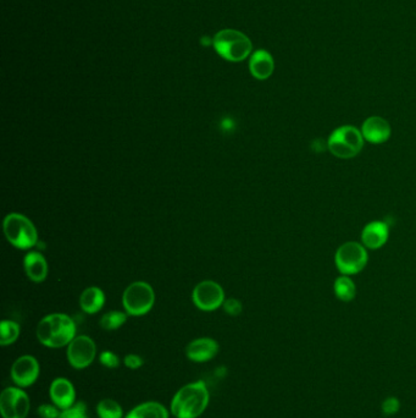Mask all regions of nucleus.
Wrapping results in <instances>:
<instances>
[{
    "label": "nucleus",
    "instance_id": "nucleus-1",
    "mask_svg": "<svg viewBox=\"0 0 416 418\" xmlns=\"http://www.w3.org/2000/svg\"><path fill=\"white\" fill-rule=\"evenodd\" d=\"M210 401L208 386L203 381L182 386L171 400V413L176 418H198Z\"/></svg>",
    "mask_w": 416,
    "mask_h": 418
},
{
    "label": "nucleus",
    "instance_id": "nucleus-2",
    "mask_svg": "<svg viewBox=\"0 0 416 418\" xmlns=\"http://www.w3.org/2000/svg\"><path fill=\"white\" fill-rule=\"evenodd\" d=\"M39 343L50 348H64L76 338V323L64 313H53L43 318L37 327Z\"/></svg>",
    "mask_w": 416,
    "mask_h": 418
},
{
    "label": "nucleus",
    "instance_id": "nucleus-3",
    "mask_svg": "<svg viewBox=\"0 0 416 418\" xmlns=\"http://www.w3.org/2000/svg\"><path fill=\"white\" fill-rule=\"evenodd\" d=\"M364 139L362 130L353 125H343L332 131L327 139V147L333 156L340 159H351L363 150Z\"/></svg>",
    "mask_w": 416,
    "mask_h": 418
},
{
    "label": "nucleus",
    "instance_id": "nucleus-4",
    "mask_svg": "<svg viewBox=\"0 0 416 418\" xmlns=\"http://www.w3.org/2000/svg\"><path fill=\"white\" fill-rule=\"evenodd\" d=\"M214 48L220 57L229 61H242L251 53V39L237 30H222L215 34Z\"/></svg>",
    "mask_w": 416,
    "mask_h": 418
},
{
    "label": "nucleus",
    "instance_id": "nucleus-5",
    "mask_svg": "<svg viewBox=\"0 0 416 418\" xmlns=\"http://www.w3.org/2000/svg\"><path fill=\"white\" fill-rule=\"evenodd\" d=\"M4 234L8 241L21 250L31 248L38 242V232L32 221L19 213L6 215Z\"/></svg>",
    "mask_w": 416,
    "mask_h": 418
},
{
    "label": "nucleus",
    "instance_id": "nucleus-6",
    "mask_svg": "<svg viewBox=\"0 0 416 418\" xmlns=\"http://www.w3.org/2000/svg\"><path fill=\"white\" fill-rule=\"evenodd\" d=\"M368 261L366 247L355 241L343 243L335 255V264L342 275L360 273L366 267Z\"/></svg>",
    "mask_w": 416,
    "mask_h": 418
},
{
    "label": "nucleus",
    "instance_id": "nucleus-7",
    "mask_svg": "<svg viewBox=\"0 0 416 418\" xmlns=\"http://www.w3.org/2000/svg\"><path fill=\"white\" fill-rule=\"evenodd\" d=\"M155 302L154 290L145 281H137L125 290L123 303L131 316H143L153 308Z\"/></svg>",
    "mask_w": 416,
    "mask_h": 418
},
{
    "label": "nucleus",
    "instance_id": "nucleus-8",
    "mask_svg": "<svg viewBox=\"0 0 416 418\" xmlns=\"http://www.w3.org/2000/svg\"><path fill=\"white\" fill-rule=\"evenodd\" d=\"M31 402L25 390L19 386H9L0 395V413L3 418H26Z\"/></svg>",
    "mask_w": 416,
    "mask_h": 418
},
{
    "label": "nucleus",
    "instance_id": "nucleus-9",
    "mask_svg": "<svg viewBox=\"0 0 416 418\" xmlns=\"http://www.w3.org/2000/svg\"><path fill=\"white\" fill-rule=\"evenodd\" d=\"M70 365L76 370H85L96 359V346L93 339L87 335L76 337L67 346L66 351Z\"/></svg>",
    "mask_w": 416,
    "mask_h": 418
},
{
    "label": "nucleus",
    "instance_id": "nucleus-10",
    "mask_svg": "<svg viewBox=\"0 0 416 418\" xmlns=\"http://www.w3.org/2000/svg\"><path fill=\"white\" fill-rule=\"evenodd\" d=\"M193 302L202 311H215L224 305L225 292L218 283L207 280L193 290Z\"/></svg>",
    "mask_w": 416,
    "mask_h": 418
},
{
    "label": "nucleus",
    "instance_id": "nucleus-11",
    "mask_svg": "<svg viewBox=\"0 0 416 418\" xmlns=\"http://www.w3.org/2000/svg\"><path fill=\"white\" fill-rule=\"evenodd\" d=\"M41 373V366L36 357L31 355L21 356L11 367V379L19 388H28L37 381Z\"/></svg>",
    "mask_w": 416,
    "mask_h": 418
},
{
    "label": "nucleus",
    "instance_id": "nucleus-12",
    "mask_svg": "<svg viewBox=\"0 0 416 418\" xmlns=\"http://www.w3.org/2000/svg\"><path fill=\"white\" fill-rule=\"evenodd\" d=\"M49 397L52 399L54 405H56L61 411L71 408L77 402L76 401L75 386L67 378H64V377L55 378L52 381L50 388H49Z\"/></svg>",
    "mask_w": 416,
    "mask_h": 418
},
{
    "label": "nucleus",
    "instance_id": "nucleus-13",
    "mask_svg": "<svg viewBox=\"0 0 416 418\" xmlns=\"http://www.w3.org/2000/svg\"><path fill=\"white\" fill-rule=\"evenodd\" d=\"M362 134L365 141L373 145H381L390 139L392 129L386 119L381 117H370L362 126Z\"/></svg>",
    "mask_w": 416,
    "mask_h": 418
},
{
    "label": "nucleus",
    "instance_id": "nucleus-14",
    "mask_svg": "<svg viewBox=\"0 0 416 418\" xmlns=\"http://www.w3.org/2000/svg\"><path fill=\"white\" fill-rule=\"evenodd\" d=\"M218 352H219V344L211 338L196 339L188 344L186 348L188 359L197 364L211 361Z\"/></svg>",
    "mask_w": 416,
    "mask_h": 418
},
{
    "label": "nucleus",
    "instance_id": "nucleus-15",
    "mask_svg": "<svg viewBox=\"0 0 416 418\" xmlns=\"http://www.w3.org/2000/svg\"><path fill=\"white\" fill-rule=\"evenodd\" d=\"M390 226L386 221H371L364 226L362 243L368 250H379L388 241Z\"/></svg>",
    "mask_w": 416,
    "mask_h": 418
},
{
    "label": "nucleus",
    "instance_id": "nucleus-16",
    "mask_svg": "<svg viewBox=\"0 0 416 418\" xmlns=\"http://www.w3.org/2000/svg\"><path fill=\"white\" fill-rule=\"evenodd\" d=\"M249 70H251V75L258 80L269 79L275 70V61H273L271 54L264 49L256 50V53L251 55Z\"/></svg>",
    "mask_w": 416,
    "mask_h": 418
},
{
    "label": "nucleus",
    "instance_id": "nucleus-17",
    "mask_svg": "<svg viewBox=\"0 0 416 418\" xmlns=\"http://www.w3.org/2000/svg\"><path fill=\"white\" fill-rule=\"evenodd\" d=\"M27 277L34 283H42L48 275V263L42 253L30 252L23 261Z\"/></svg>",
    "mask_w": 416,
    "mask_h": 418
},
{
    "label": "nucleus",
    "instance_id": "nucleus-18",
    "mask_svg": "<svg viewBox=\"0 0 416 418\" xmlns=\"http://www.w3.org/2000/svg\"><path fill=\"white\" fill-rule=\"evenodd\" d=\"M104 302H105L104 292L96 286L85 289L80 297L81 308L90 315L101 311L104 306Z\"/></svg>",
    "mask_w": 416,
    "mask_h": 418
},
{
    "label": "nucleus",
    "instance_id": "nucleus-19",
    "mask_svg": "<svg viewBox=\"0 0 416 418\" xmlns=\"http://www.w3.org/2000/svg\"><path fill=\"white\" fill-rule=\"evenodd\" d=\"M125 418H169V412L159 402L147 401L132 408Z\"/></svg>",
    "mask_w": 416,
    "mask_h": 418
},
{
    "label": "nucleus",
    "instance_id": "nucleus-20",
    "mask_svg": "<svg viewBox=\"0 0 416 418\" xmlns=\"http://www.w3.org/2000/svg\"><path fill=\"white\" fill-rule=\"evenodd\" d=\"M333 291L338 300L343 301V302H351L355 299V295H357V286L352 279L349 278V275H341L340 278L335 280Z\"/></svg>",
    "mask_w": 416,
    "mask_h": 418
},
{
    "label": "nucleus",
    "instance_id": "nucleus-21",
    "mask_svg": "<svg viewBox=\"0 0 416 418\" xmlns=\"http://www.w3.org/2000/svg\"><path fill=\"white\" fill-rule=\"evenodd\" d=\"M96 415L99 418H125L121 405L112 399H103L98 402Z\"/></svg>",
    "mask_w": 416,
    "mask_h": 418
},
{
    "label": "nucleus",
    "instance_id": "nucleus-22",
    "mask_svg": "<svg viewBox=\"0 0 416 418\" xmlns=\"http://www.w3.org/2000/svg\"><path fill=\"white\" fill-rule=\"evenodd\" d=\"M20 326L12 321H3L0 324V345L8 346L15 343L20 337Z\"/></svg>",
    "mask_w": 416,
    "mask_h": 418
},
{
    "label": "nucleus",
    "instance_id": "nucleus-23",
    "mask_svg": "<svg viewBox=\"0 0 416 418\" xmlns=\"http://www.w3.org/2000/svg\"><path fill=\"white\" fill-rule=\"evenodd\" d=\"M127 321V315L120 311H110L105 313L101 319V327L104 330H116Z\"/></svg>",
    "mask_w": 416,
    "mask_h": 418
},
{
    "label": "nucleus",
    "instance_id": "nucleus-24",
    "mask_svg": "<svg viewBox=\"0 0 416 418\" xmlns=\"http://www.w3.org/2000/svg\"><path fill=\"white\" fill-rule=\"evenodd\" d=\"M59 418H90L87 412V405L83 401H77L71 408L63 410Z\"/></svg>",
    "mask_w": 416,
    "mask_h": 418
},
{
    "label": "nucleus",
    "instance_id": "nucleus-25",
    "mask_svg": "<svg viewBox=\"0 0 416 418\" xmlns=\"http://www.w3.org/2000/svg\"><path fill=\"white\" fill-rule=\"evenodd\" d=\"M381 410L384 416H395L399 412L400 401L398 397H390L384 399L381 405Z\"/></svg>",
    "mask_w": 416,
    "mask_h": 418
},
{
    "label": "nucleus",
    "instance_id": "nucleus-26",
    "mask_svg": "<svg viewBox=\"0 0 416 418\" xmlns=\"http://www.w3.org/2000/svg\"><path fill=\"white\" fill-rule=\"evenodd\" d=\"M99 362L109 370H115L120 366L118 355L112 351H103L102 354L99 355Z\"/></svg>",
    "mask_w": 416,
    "mask_h": 418
},
{
    "label": "nucleus",
    "instance_id": "nucleus-27",
    "mask_svg": "<svg viewBox=\"0 0 416 418\" xmlns=\"http://www.w3.org/2000/svg\"><path fill=\"white\" fill-rule=\"evenodd\" d=\"M37 413L41 418H59L61 410L54 404H43L37 408Z\"/></svg>",
    "mask_w": 416,
    "mask_h": 418
},
{
    "label": "nucleus",
    "instance_id": "nucleus-28",
    "mask_svg": "<svg viewBox=\"0 0 416 418\" xmlns=\"http://www.w3.org/2000/svg\"><path fill=\"white\" fill-rule=\"evenodd\" d=\"M123 364L129 370H136L145 365V359H142L139 355L129 354L123 359Z\"/></svg>",
    "mask_w": 416,
    "mask_h": 418
},
{
    "label": "nucleus",
    "instance_id": "nucleus-29",
    "mask_svg": "<svg viewBox=\"0 0 416 418\" xmlns=\"http://www.w3.org/2000/svg\"><path fill=\"white\" fill-rule=\"evenodd\" d=\"M224 310L226 313H229V316H238L243 310V307L240 301L236 300V299H229L224 302Z\"/></svg>",
    "mask_w": 416,
    "mask_h": 418
}]
</instances>
